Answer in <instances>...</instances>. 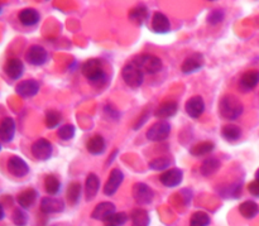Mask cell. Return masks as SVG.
<instances>
[{
    "label": "cell",
    "mask_w": 259,
    "mask_h": 226,
    "mask_svg": "<svg viewBox=\"0 0 259 226\" xmlns=\"http://www.w3.org/2000/svg\"><path fill=\"white\" fill-rule=\"evenodd\" d=\"M244 111L243 103L234 95H225L219 101L220 116L227 120H237Z\"/></svg>",
    "instance_id": "cell-1"
},
{
    "label": "cell",
    "mask_w": 259,
    "mask_h": 226,
    "mask_svg": "<svg viewBox=\"0 0 259 226\" xmlns=\"http://www.w3.org/2000/svg\"><path fill=\"white\" fill-rule=\"evenodd\" d=\"M81 72L89 82L94 85H103L106 80V72L104 70L103 62L98 58H90L81 66Z\"/></svg>",
    "instance_id": "cell-2"
},
{
    "label": "cell",
    "mask_w": 259,
    "mask_h": 226,
    "mask_svg": "<svg viewBox=\"0 0 259 226\" xmlns=\"http://www.w3.org/2000/svg\"><path fill=\"white\" fill-rule=\"evenodd\" d=\"M121 77L129 87L137 88L144 82V72L134 61L126 63L121 70Z\"/></svg>",
    "instance_id": "cell-3"
},
{
    "label": "cell",
    "mask_w": 259,
    "mask_h": 226,
    "mask_svg": "<svg viewBox=\"0 0 259 226\" xmlns=\"http://www.w3.org/2000/svg\"><path fill=\"white\" fill-rule=\"evenodd\" d=\"M133 61L141 67L143 72L149 73V75H156L163 67V62L161 58L154 55H149V53L137 56Z\"/></svg>",
    "instance_id": "cell-4"
},
{
    "label": "cell",
    "mask_w": 259,
    "mask_h": 226,
    "mask_svg": "<svg viewBox=\"0 0 259 226\" xmlns=\"http://www.w3.org/2000/svg\"><path fill=\"white\" fill-rule=\"evenodd\" d=\"M132 195H133L134 201L138 205H149L153 202L154 200V192L148 185L143 184V182H137L132 190Z\"/></svg>",
    "instance_id": "cell-5"
},
{
    "label": "cell",
    "mask_w": 259,
    "mask_h": 226,
    "mask_svg": "<svg viewBox=\"0 0 259 226\" xmlns=\"http://www.w3.org/2000/svg\"><path fill=\"white\" fill-rule=\"evenodd\" d=\"M169 133H171V124L166 120H159L147 130L146 135L151 142H162L168 138Z\"/></svg>",
    "instance_id": "cell-6"
},
{
    "label": "cell",
    "mask_w": 259,
    "mask_h": 226,
    "mask_svg": "<svg viewBox=\"0 0 259 226\" xmlns=\"http://www.w3.org/2000/svg\"><path fill=\"white\" fill-rule=\"evenodd\" d=\"M30 151H32L33 157H34L35 159H38V161H48V159L52 157L53 147L50 141H47V139L45 138H40L37 139V141L32 144Z\"/></svg>",
    "instance_id": "cell-7"
},
{
    "label": "cell",
    "mask_w": 259,
    "mask_h": 226,
    "mask_svg": "<svg viewBox=\"0 0 259 226\" xmlns=\"http://www.w3.org/2000/svg\"><path fill=\"white\" fill-rule=\"evenodd\" d=\"M205 65V57L202 53H192L190 55L186 60L182 62L181 65V71L186 75H190V73H195L197 71L201 70Z\"/></svg>",
    "instance_id": "cell-8"
},
{
    "label": "cell",
    "mask_w": 259,
    "mask_h": 226,
    "mask_svg": "<svg viewBox=\"0 0 259 226\" xmlns=\"http://www.w3.org/2000/svg\"><path fill=\"white\" fill-rule=\"evenodd\" d=\"M25 60L33 66H43L48 61V53L42 46L34 44L25 53Z\"/></svg>",
    "instance_id": "cell-9"
},
{
    "label": "cell",
    "mask_w": 259,
    "mask_h": 226,
    "mask_svg": "<svg viewBox=\"0 0 259 226\" xmlns=\"http://www.w3.org/2000/svg\"><path fill=\"white\" fill-rule=\"evenodd\" d=\"M8 171L10 174H13L14 177L18 178H22L25 177L29 173V167H28L27 162L24 159H22L18 156H13L8 159Z\"/></svg>",
    "instance_id": "cell-10"
},
{
    "label": "cell",
    "mask_w": 259,
    "mask_h": 226,
    "mask_svg": "<svg viewBox=\"0 0 259 226\" xmlns=\"http://www.w3.org/2000/svg\"><path fill=\"white\" fill-rule=\"evenodd\" d=\"M185 110L187 115L192 119H197L204 114L205 111V101L201 96L196 95L190 98L185 104Z\"/></svg>",
    "instance_id": "cell-11"
},
{
    "label": "cell",
    "mask_w": 259,
    "mask_h": 226,
    "mask_svg": "<svg viewBox=\"0 0 259 226\" xmlns=\"http://www.w3.org/2000/svg\"><path fill=\"white\" fill-rule=\"evenodd\" d=\"M182 179H184V172L180 168H171L167 169L166 172L161 174L159 177V181L163 186L169 187V189H174V187L180 186L182 184Z\"/></svg>",
    "instance_id": "cell-12"
},
{
    "label": "cell",
    "mask_w": 259,
    "mask_h": 226,
    "mask_svg": "<svg viewBox=\"0 0 259 226\" xmlns=\"http://www.w3.org/2000/svg\"><path fill=\"white\" fill-rule=\"evenodd\" d=\"M124 181V174L120 169L115 168L111 171V173L109 174V178L106 181L105 186H104V194L106 196H113L116 194V191L119 190L120 185Z\"/></svg>",
    "instance_id": "cell-13"
},
{
    "label": "cell",
    "mask_w": 259,
    "mask_h": 226,
    "mask_svg": "<svg viewBox=\"0 0 259 226\" xmlns=\"http://www.w3.org/2000/svg\"><path fill=\"white\" fill-rule=\"evenodd\" d=\"M39 83L35 80H24L20 81L15 87V93L20 96V98L29 99L34 98L38 93H39Z\"/></svg>",
    "instance_id": "cell-14"
},
{
    "label": "cell",
    "mask_w": 259,
    "mask_h": 226,
    "mask_svg": "<svg viewBox=\"0 0 259 226\" xmlns=\"http://www.w3.org/2000/svg\"><path fill=\"white\" fill-rule=\"evenodd\" d=\"M259 83V71L250 70L242 75L239 80V88L243 93H249L254 90L255 86Z\"/></svg>",
    "instance_id": "cell-15"
},
{
    "label": "cell",
    "mask_w": 259,
    "mask_h": 226,
    "mask_svg": "<svg viewBox=\"0 0 259 226\" xmlns=\"http://www.w3.org/2000/svg\"><path fill=\"white\" fill-rule=\"evenodd\" d=\"M65 210V202L61 199H55V197H45L40 201V211L46 215L58 214Z\"/></svg>",
    "instance_id": "cell-16"
},
{
    "label": "cell",
    "mask_w": 259,
    "mask_h": 226,
    "mask_svg": "<svg viewBox=\"0 0 259 226\" xmlns=\"http://www.w3.org/2000/svg\"><path fill=\"white\" fill-rule=\"evenodd\" d=\"M152 30L157 34H166L171 30V23L168 17L161 12L154 13L152 17Z\"/></svg>",
    "instance_id": "cell-17"
},
{
    "label": "cell",
    "mask_w": 259,
    "mask_h": 226,
    "mask_svg": "<svg viewBox=\"0 0 259 226\" xmlns=\"http://www.w3.org/2000/svg\"><path fill=\"white\" fill-rule=\"evenodd\" d=\"M114 214H115V205L105 201L96 205L93 214H91V217L94 220H98V221H106Z\"/></svg>",
    "instance_id": "cell-18"
},
{
    "label": "cell",
    "mask_w": 259,
    "mask_h": 226,
    "mask_svg": "<svg viewBox=\"0 0 259 226\" xmlns=\"http://www.w3.org/2000/svg\"><path fill=\"white\" fill-rule=\"evenodd\" d=\"M4 72L12 80H19L24 73V65L19 58H10L5 63Z\"/></svg>",
    "instance_id": "cell-19"
},
{
    "label": "cell",
    "mask_w": 259,
    "mask_h": 226,
    "mask_svg": "<svg viewBox=\"0 0 259 226\" xmlns=\"http://www.w3.org/2000/svg\"><path fill=\"white\" fill-rule=\"evenodd\" d=\"M15 135V121L14 119L7 116L0 124V139L3 143H10Z\"/></svg>",
    "instance_id": "cell-20"
},
{
    "label": "cell",
    "mask_w": 259,
    "mask_h": 226,
    "mask_svg": "<svg viewBox=\"0 0 259 226\" xmlns=\"http://www.w3.org/2000/svg\"><path fill=\"white\" fill-rule=\"evenodd\" d=\"M177 110H179V105H177L176 101H164L156 109L154 116L161 119V120H164V119H169L176 115Z\"/></svg>",
    "instance_id": "cell-21"
},
{
    "label": "cell",
    "mask_w": 259,
    "mask_h": 226,
    "mask_svg": "<svg viewBox=\"0 0 259 226\" xmlns=\"http://www.w3.org/2000/svg\"><path fill=\"white\" fill-rule=\"evenodd\" d=\"M149 18L148 8L146 5H137L129 12V20L137 27H142Z\"/></svg>",
    "instance_id": "cell-22"
},
{
    "label": "cell",
    "mask_w": 259,
    "mask_h": 226,
    "mask_svg": "<svg viewBox=\"0 0 259 226\" xmlns=\"http://www.w3.org/2000/svg\"><path fill=\"white\" fill-rule=\"evenodd\" d=\"M18 19L24 27H33L39 23L40 14L38 13V10L33 9V8H25L18 14Z\"/></svg>",
    "instance_id": "cell-23"
},
{
    "label": "cell",
    "mask_w": 259,
    "mask_h": 226,
    "mask_svg": "<svg viewBox=\"0 0 259 226\" xmlns=\"http://www.w3.org/2000/svg\"><path fill=\"white\" fill-rule=\"evenodd\" d=\"M86 149L93 156H100V154H103L106 149V142L104 139V137L99 135V134L98 135L91 137L88 141V143H86Z\"/></svg>",
    "instance_id": "cell-24"
},
{
    "label": "cell",
    "mask_w": 259,
    "mask_h": 226,
    "mask_svg": "<svg viewBox=\"0 0 259 226\" xmlns=\"http://www.w3.org/2000/svg\"><path fill=\"white\" fill-rule=\"evenodd\" d=\"M99 189H100V179L95 173H90L86 178L85 182V196L88 201L93 200L98 195Z\"/></svg>",
    "instance_id": "cell-25"
},
{
    "label": "cell",
    "mask_w": 259,
    "mask_h": 226,
    "mask_svg": "<svg viewBox=\"0 0 259 226\" xmlns=\"http://www.w3.org/2000/svg\"><path fill=\"white\" fill-rule=\"evenodd\" d=\"M37 199H38V192L33 189H28L18 195L17 201L22 209H29L30 206L34 205V202L37 201Z\"/></svg>",
    "instance_id": "cell-26"
},
{
    "label": "cell",
    "mask_w": 259,
    "mask_h": 226,
    "mask_svg": "<svg viewBox=\"0 0 259 226\" xmlns=\"http://www.w3.org/2000/svg\"><path fill=\"white\" fill-rule=\"evenodd\" d=\"M220 161L218 158H214V157H210V158H206L201 164V168H200V172L204 177H210L212 174L217 173L220 168Z\"/></svg>",
    "instance_id": "cell-27"
},
{
    "label": "cell",
    "mask_w": 259,
    "mask_h": 226,
    "mask_svg": "<svg viewBox=\"0 0 259 226\" xmlns=\"http://www.w3.org/2000/svg\"><path fill=\"white\" fill-rule=\"evenodd\" d=\"M239 214L244 219L252 220L259 214V206L254 201H244L239 205Z\"/></svg>",
    "instance_id": "cell-28"
},
{
    "label": "cell",
    "mask_w": 259,
    "mask_h": 226,
    "mask_svg": "<svg viewBox=\"0 0 259 226\" xmlns=\"http://www.w3.org/2000/svg\"><path fill=\"white\" fill-rule=\"evenodd\" d=\"M132 226H149L151 217L144 209H134L131 214Z\"/></svg>",
    "instance_id": "cell-29"
},
{
    "label": "cell",
    "mask_w": 259,
    "mask_h": 226,
    "mask_svg": "<svg viewBox=\"0 0 259 226\" xmlns=\"http://www.w3.org/2000/svg\"><path fill=\"white\" fill-rule=\"evenodd\" d=\"M222 135L225 141L233 143V142H237L242 137V129L238 125H234V124H228L223 128Z\"/></svg>",
    "instance_id": "cell-30"
},
{
    "label": "cell",
    "mask_w": 259,
    "mask_h": 226,
    "mask_svg": "<svg viewBox=\"0 0 259 226\" xmlns=\"http://www.w3.org/2000/svg\"><path fill=\"white\" fill-rule=\"evenodd\" d=\"M45 189L48 195L55 196V195H57L61 190L60 179L56 176H53V174H48L45 178Z\"/></svg>",
    "instance_id": "cell-31"
},
{
    "label": "cell",
    "mask_w": 259,
    "mask_h": 226,
    "mask_svg": "<svg viewBox=\"0 0 259 226\" xmlns=\"http://www.w3.org/2000/svg\"><path fill=\"white\" fill-rule=\"evenodd\" d=\"M81 185L78 182H72V184L68 186L67 190V200L70 202V205L75 206V205L78 204L81 197Z\"/></svg>",
    "instance_id": "cell-32"
},
{
    "label": "cell",
    "mask_w": 259,
    "mask_h": 226,
    "mask_svg": "<svg viewBox=\"0 0 259 226\" xmlns=\"http://www.w3.org/2000/svg\"><path fill=\"white\" fill-rule=\"evenodd\" d=\"M214 149H215L214 143H211V142H202V143H199L195 147H192V149L190 152H191L192 156L201 157V156H206V154L211 153Z\"/></svg>",
    "instance_id": "cell-33"
},
{
    "label": "cell",
    "mask_w": 259,
    "mask_h": 226,
    "mask_svg": "<svg viewBox=\"0 0 259 226\" xmlns=\"http://www.w3.org/2000/svg\"><path fill=\"white\" fill-rule=\"evenodd\" d=\"M172 163H174V161H172L171 157H158V158L149 162V168L154 169V171H164Z\"/></svg>",
    "instance_id": "cell-34"
},
{
    "label": "cell",
    "mask_w": 259,
    "mask_h": 226,
    "mask_svg": "<svg viewBox=\"0 0 259 226\" xmlns=\"http://www.w3.org/2000/svg\"><path fill=\"white\" fill-rule=\"evenodd\" d=\"M210 216L204 211H196L190 217V226H209Z\"/></svg>",
    "instance_id": "cell-35"
},
{
    "label": "cell",
    "mask_w": 259,
    "mask_h": 226,
    "mask_svg": "<svg viewBox=\"0 0 259 226\" xmlns=\"http://www.w3.org/2000/svg\"><path fill=\"white\" fill-rule=\"evenodd\" d=\"M61 120H62V116H61V114L58 113V111L48 110L47 113H46L45 123L48 129L57 128V126L61 124Z\"/></svg>",
    "instance_id": "cell-36"
},
{
    "label": "cell",
    "mask_w": 259,
    "mask_h": 226,
    "mask_svg": "<svg viewBox=\"0 0 259 226\" xmlns=\"http://www.w3.org/2000/svg\"><path fill=\"white\" fill-rule=\"evenodd\" d=\"M126 221H128V215L125 212H115L106 221H104V226H123Z\"/></svg>",
    "instance_id": "cell-37"
},
{
    "label": "cell",
    "mask_w": 259,
    "mask_h": 226,
    "mask_svg": "<svg viewBox=\"0 0 259 226\" xmlns=\"http://www.w3.org/2000/svg\"><path fill=\"white\" fill-rule=\"evenodd\" d=\"M58 137L62 141H71V139L75 137L76 134V128L71 124H66V125H62L60 129H58Z\"/></svg>",
    "instance_id": "cell-38"
},
{
    "label": "cell",
    "mask_w": 259,
    "mask_h": 226,
    "mask_svg": "<svg viewBox=\"0 0 259 226\" xmlns=\"http://www.w3.org/2000/svg\"><path fill=\"white\" fill-rule=\"evenodd\" d=\"M13 222L17 226H25L28 222V215L22 209H15L12 216Z\"/></svg>",
    "instance_id": "cell-39"
},
{
    "label": "cell",
    "mask_w": 259,
    "mask_h": 226,
    "mask_svg": "<svg viewBox=\"0 0 259 226\" xmlns=\"http://www.w3.org/2000/svg\"><path fill=\"white\" fill-rule=\"evenodd\" d=\"M224 12H223L222 9H215L212 10L211 13H210L209 15H207V23H209L210 25H218L220 24V23L224 20Z\"/></svg>",
    "instance_id": "cell-40"
},
{
    "label": "cell",
    "mask_w": 259,
    "mask_h": 226,
    "mask_svg": "<svg viewBox=\"0 0 259 226\" xmlns=\"http://www.w3.org/2000/svg\"><path fill=\"white\" fill-rule=\"evenodd\" d=\"M248 191H249V194L252 195V196L254 197H259V181H253L250 182L249 185H248Z\"/></svg>",
    "instance_id": "cell-41"
},
{
    "label": "cell",
    "mask_w": 259,
    "mask_h": 226,
    "mask_svg": "<svg viewBox=\"0 0 259 226\" xmlns=\"http://www.w3.org/2000/svg\"><path fill=\"white\" fill-rule=\"evenodd\" d=\"M255 179H257V181H259V168H258V171L255 172Z\"/></svg>",
    "instance_id": "cell-42"
}]
</instances>
